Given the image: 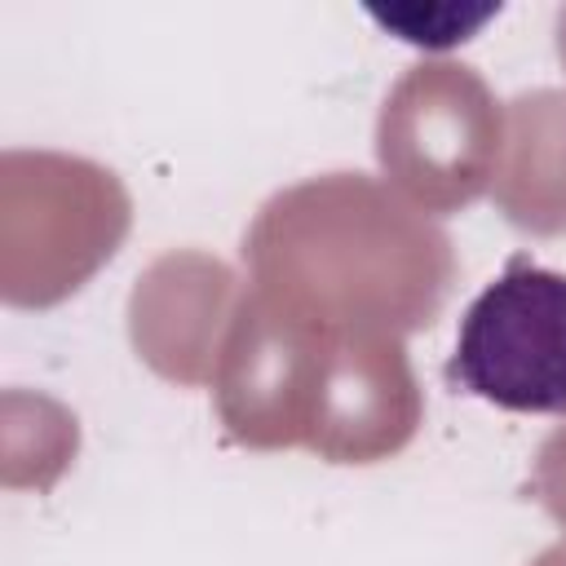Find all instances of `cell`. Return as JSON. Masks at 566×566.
Returning a JSON list of instances; mask_svg holds the SVG:
<instances>
[{"label": "cell", "mask_w": 566, "mask_h": 566, "mask_svg": "<svg viewBox=\"0 0 566 566\" xmlns=\"http://www.w3.org/2000/svg\"><path fill=\"white\" fill-rule=\"evenodd\" d=\"M447 380L504 411L566 416V274L509 256L464 310Z\"/></svg>", "instance_id": "6da1fadb"}]
</instances>
